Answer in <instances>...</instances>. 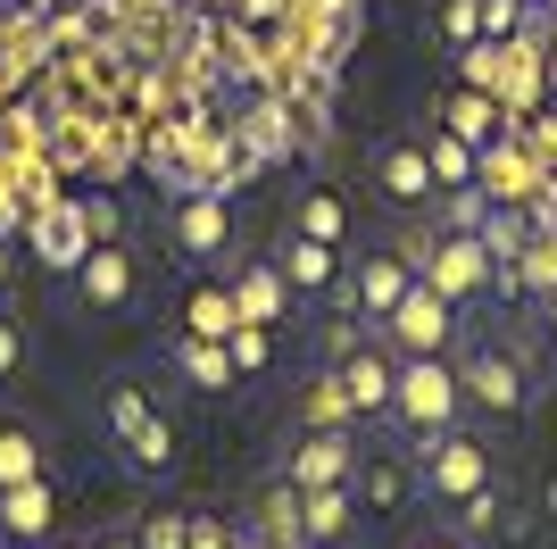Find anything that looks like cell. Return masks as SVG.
Listing matches in <instances>:
<instances>
[{
  "instance_id": "obj_18",
  "label": "cell",
  "mask_w": 557,
  "mask_h": 549,
  "mask_svg": "<svg viewBox=\"0 0 557 549\" xmlns=\"http://www.w3.org/2000/svg\"><path fill=\"white\" fill-rule=\"evenodd\" d=\"M349 483H367L358 508L392 516V508H408V491H417V457H358V475H349Z\"/></svg>"
},
{
  "instance_id": "obj_8",
  "label": "cell",
  "mask_w": 557,
  "mask_h": 549,
  "mask_svg": "<svg viewBox=\"0 0 557 549\" xmlns=\"http://www.w3.org/2000/svg\"><path fill=\"white\" fill-rule=\"evenodd\" d=\"M25 242H34V258H42L50 274H75V267H84V251H92L84 200H42L34 217H25Z\"/></svg>"
},
{
  "instance_id": "obj_41",
  "label": "cell",
  "mask_w": 557,
  "mask_h": 549,
  "mask_svg": "<svg viewBox=\"0 0 557 549\" xmlns=\"http://www.w3.org/2000/svg\"><path fill=\"white\" fill-rule=\"evenodd\" d=\"M308 549H325V541H308Z\"/></svg>"
},
{
  "instance_id": "obj_27",
  "label": "cell",
  "mask_w": 557,
  "mask_h": 549,
  "mask_svg": "<svg viewBox=\"0 0 557 549\" xmlns=\"http://www.w3.org/2000/svg\"><path fill=\"white\" fill-rule=\"evenodd\" d=\"M442 34H449V42H483V0H449V9H442Z\"/></svg>"
},
{
  "instance_id": "obj_33",
  "label": "cell",
  "mask_w": 557,
  "mask_h": 549,
  "mask_svg": "<svg viewBox=\"0 0 557 549\" xmlns=\"http://www.w3.org/2000/svg\"><path fill=\"white\" fill-rule=\"evenodd\" d=\"M9 283H17V251L0 242V300H9Z\"/></svg>"
},
{
  "instance_id": "obj_28",
  "label": "cell",
  "mask_w": 557,
  "mask_h": 549,
  "mask_svg": "<svg viewBox=\"0 0 557 549\" xmlns=\"http://www.w3.org/2000/svg\"><path fill=\"white\" fill-rule=\"evenodd\" d=\"M225 350H233V366H242V375H258V366H267V325H250V317H242Z\"/></svg>"
},
{
  "instance_id": "obj_15",
  "label": "cell",
  "mask_w": 557,
  "mask_h": 549,
  "mask_svg": "<svg viewBox=\"0 0 557 549\" xmlns=\"http://www.w3.org/2000/svg\"><path fill=\"white\" fill-rule=\"evenodd\" d=\"M408 283H417V258H408V251H374V258H358V308H367L374 325H383L399 300H408Z\"/></svg>"
},
{
  "instance_id": "obj_26",
  "label": "cell",
  "mask_w": 557,
  "mask_h": 549,
  "mask_svg": "<svg viewBox=\"0 0 557 549\" xmlns=\"http://www.w3.org/2000/svg\"><path fill=\"white\" fill-rule=\"evenodd\" d=\"M449 516H458V541H483V533L499 525V483H491V491H474V500H458Z\"/></svg>"
},
{
  "instance_id": "obj_2",
  "label": "cell",
  "mask_w": 557,
  "mask_h": 549,
  "mask_svg": "<svg viewBox=\"0 0 557 549\" xmlns=\"http://www.w3.org/2000/svg\"><path fill=\"white\" fill-rule=\"evenodd\" d=\"M417 483H424V500L433 508H458V500H474V491H491V450L466 425H449V434H433V441H417Z\"/></svg>"
},
{
  "instance_id": "obj_38",
  "label": "cell",
  "mask_w": 557,
  "mask_h": 549,
  "mask_svg": "<svg viewBox=\"0 0 557 549\" xmlns=\"http://www.w3.org/2000/svg\"><path fill=\"white\" fill-rule=\"evenodd\" d=\"M533 9H549V17H557V0H533Z\"/></svg>"
},
{
  "instance_id": "obj_40",
  "label": "cell",
  "mask_w": 557,
  "mask_h": 549,
  "mask_svg": "<svg viewBox=\"0 0 557 549\" xmlns=\"http://www.w3.org/2000/svg\"><path fill=\"white\" fill-rule=\"evenodd\" d=\"M116 549H134V541H116Z\"/></svg>"
},
{
  "instance_id": "obj_19",
  "label": "cell",
  "mask_w": 557,
  "mask_h": 549,
  "mask_svg": "<svg viewBox=\"0 0 557 549\" xmlns=\"http://www.w3.org/2000/svg\"><path fill=\"white\" fill-rule=\"evenodd\" d=\"M233 325H242L233 283H191V292H184V333H200V342H233Z\"/></svg>"
},
{
  "instance_id": "obj_6",
  "label": "cell",
  "mask_w": 557,
  "mask_h": 549,
  "mask_svg": "<svg viewBox=\"0 0 557 549\" xmlns=\"http://www.w3.org/2000/svg\"><path fill=\"white\" fill-rule=\"evenodd\" d=\"M458 383H466V408H483V416H516L533 400V375H524V358L508 342H474L458 358Z\"/></svg>"
},
{
  "instance_id": "obj_10",
  "label": "cell",
  "mask_w": 557,
  "mask_h": 549,
  "mask_svg": "<svg viewBox=\"0 0 557 549\" xmlns=\"http://www.w3.org/2000/svg\"><path fill=\"white\" fill-rule=\"evenodd\" d=\"M75 292H84V308H134V292H141V267H134V251L125 242H92L84 251V267H75Z\"/></svg>"
},
{
  "instance_id": "obj_14",
  "label": "cell",
  "mask_w": 557,
  "mask_h": 549,
  "mask_svg": "<svg viewBox=\"0 0 557 549\" xmlns=\"http://www.w3.org/2000/svg\"><path fill=\"white\" fill-rule=\"evenodd\" d=\"M374 183H383V200H399V208H424L433 192H442V175H433V159H424V142H383Z\"/></svg>"
},
{
  "instance_id": "obj_17",
  "label": "cell",
  "mask_w": 557,
  "mask_h": 549,
  "mask_svg": "<svg viewBox=\"0 0 557 549\" xmlns=\"http://www.w3.org/2000/svg\"><path fill=\"white\" fill-rule=\"evenodd\" d=\"M283 274H292V292H300V300L333 292V274H342V242H317V233H292V242H283Z\"/></svg>"
},
{
  "instance_id": "obj_4",
  "label": "cell",
  "mask_w": 557,
  "mask_h": 549,
  "mask_svg": "<svg viewBox=\"0 0 557 549\" xmlns=\"http://www.w3.org/2000/svg\"><path fill=\"white\" fill-rule=\"evenodd\" d=\"M458 325H466V308H458V300H442V292L417 274V283H408V300L383 317V342H392L399 358H449V350H458Z\"/></svg>"
},
{
  "instance_id": "obj_13",
  "label": "cell",
  "mask_w": 557,
  "mask_h": 549,
  "mask_svg": "<svg viewBox=\"0 0 557 549\" xmlns=\"http://www.w3.org/2000/svg\"><path fill=\"white\" fill-rule=\"evenodd\" d=\"M50 533H59V500H50V483L42 475L9 483V491H0V541L34 549V541H50Z\"/></svg>"
},
{
  "instance_id": "obj_3",
  "label": "cell",
  "mask_w": 557,
  "mask_h": 549,
  "mask_svg": "<svg viewBox=\"0 0 557 549\" xmlns=\"http://www.w3.org/2000/svg\"><path fill=\"white\" fill-rule=\"evenodd\" d=\"M408 258H417V274H424L442 300H458V308H474V300L491 292V274H499V267H491V242H483L474 225L433 233V242H424V251H408Z\"/></svg>"
},
{
  "instance_id": "obj_11",
  "label": "cell",
  "mask_w": 557,
  "mask_h": 549,
  "mask_svg": "<svg viewBox=\"0 0 557 549\" xmlns=\"http://www.w3.org/2000/svg\"><path fill=\"white\" fill-rule=\"evenodd\" d=\"M333 383H342L349 416H392V383H399V350L383 358V350H349L342 366H333Z\"/></svg>"
},
{
  "instance_id": "obj_35",
  "label": "cell",
  "mask_w": 557,
  "mask_h": 549,
  "mask_svg": "<svg viewBox=\"0 0 557 549\" xmlns=\"http://www.w3.org/2000/svg\"><path fill=\"white\" fill-rule=\"evenodd\" d=\"M417 549H466V541H458V533H433V541H417Z\"/></svg>"
},
{
  "instance_id": "obj_25",
  "label": "cell",
  "mask_w": 557,
  "mask_h": 549,
  "mask_svg": "<svg viewBox=\"0 0 557 549\" xmlns=\"http://www.w3.org/2000/svg\"><path fill=\"white\" fill-rule=\"evenodd\" d=\"M134 549H191V508H159V516L134 533Z\"/></svg>"
},
{
  "instance_id": "obj_39",
  "label": "cell",
  "mask_w": 557,
  "mask_h": 549,
  "mask_svg": "<svg viewBox=\"0 0 557 549\" xmlns=\"http://www.w3.org/2000/svg\"><path fill=\"white\" fill-rule=\"evenodd\" d=\"M0 91H9V68H0Z\"/></svg>"
},
{
  "instance_id": "obj_37",
  "label": "cell",
  "mask_w": 557,
  "mask_h": 549,
  "mask_svg": "<svg viewBox=\"0 0 557 549\" xmlns=\"http://www.w3.org/2000/svg\"><path fill=\"white\" fill-rule=\"evenodd\" d=\"M242 549H275V541H267V533H258V541H242Z\"/></svg>"
},
{
  "instance_id": "obj_5",
  "label": "cell",
  "mask_w": 557,
  "mask_h": 549,
  "mask_svg": "<svg viewBox=\"0 0 557 549\" xmlns=\"http://www.w3.org/2000/svg\"><path fill=\"white\" fill-rule=\"evenodd\" d=\"M109 441L134 475H166V466H175V425H166V416L150 408V391H134V383L109 391Z\"/></svg>"
},
{
  "instance_id": "obj_1",
  "label": "cell",
  "mask_w": 557,
  "mask_h": 549,
  "mask_svg": "<svg viewBox=\"0 0 557 549\" xmlns=\"http://www.w3.org/2000/svg\"><path fill=\"white\" fill-rule=\"evenodd\" d=\"M466 416V383H458V358H399V383H392V425L408 441H433Z\"/></svg>"
},
{
  "instance_id": "obj_12",
  "label": "cell",
  "mask_w": 557,
  "mask_h": 549,
  "mask_svg": "<svg viewBox=\"0 0 557 549\" xmlns=\"http://www.w3.org/2000/svg\"><path fill=\"white\" fill-rule=\"evenodd\" d=\"M233 300H242V317H250V325H283L300 292H292L283 258H242V267H233Z\"/></svg>"
},
{
  "instance_id": "obj_9",
  "label": "cell",
  "mask_w": 557,
  "mask_h": 549,
  "mask_svg": "<svg viewBox=\"0 0 557 549\" xmlns=\"http://www.w3.org/2000/svg\"><path fill=\"white\" fill-rule=\"evenodd\" d=\"M358 434H349V425H317V434L300 441V450H292V466H283V483H292V491H325V483H349L358 475Z\"/></svg>"
},
{
  "instance_id": "obj_23",
  "label": "cell",
  "mask_w": 557,
  "mask_h": 549,
  "mask_svg": "<svg viewBox=\"0 0 557 549\" xmlns=\"http://www.w3.org/2000/svg\"><path fill=\"white\" fill-rule=\"evenodd\" d=\"M34 475H42V434L34 425H0V491L34 483Z\"/></svg>"
},
{
  "instance_id": "obj_34",
  "label": "cell",
  "mask_w": 557,
  "mask_h": 549,
  "mask_svg": "<svg viewBox=\"0 0 557 549\" xmlns=\"http://www.w3.org/2000/svg\"><path fill=\"white\" fill-rule=\"evenodd\" d=\"M541 325H549V350H557V292L541 300Z\"/></svg>"
},
{
  "instance_id": "obj_7",
  "label": "cell",
  "mask_w": 557,
  "mask_h": 549,
  "mask_svg": "<svg viewBox=\"0 0 557 549\" xmlns=\"http://www.w3.org/2000/svg\"><path fill=\"white\" fill-rule=\"evenodd\" d=\"M166 233H175V251L184 258H225L233 251V200L225 192H209V183H184L175 192V217H166Z\"/></svg>"
},
{
  "instance_id": "obj_20",
  "label": "cell",
  "mask_w": 557,
  "mask_h": 549,
  "mask_svg": "<svg viewBox=\"0 0 557 549\" xmlns=\"http://www.w3.org/2000/svg\"><path fill=\"white\" fill-rule=\"evenodd\" d=\"M175 366H184L191 391H233V383H242L233 350H225V342H200V333H184V342H175Z\"/></svg>"
},
{
  "instance_id": "obj_21",
  "label": "cell",
  "mask_w": 557,
  "mask_h": 549,
  "mask_svg": "<svg viewBox=\"0 0 557 549\" xmlns=\"http://www.w3.org/2000/svg\"><path fill=\"white\" fill-rule=\"evenodd\" d=\"M449 134H458V142H474V150H491V142H499V100H491L483 84L449 91Z\"/></svg>"
},
{
  "instance_id": "obj_32",
  "label": "cell",
  "mask_w": 557,
  "mask_h": 549,
  "mask_svg": "<svg viewBox=\"0 0 557 549\" xmlns=\"http://www.w3.org/2000/svg\"><path fill=\"white\" fill-rule=\"evenodd\" d=\"M191 549H233L225 525H216V516H200V508H191Z\"/></svg>"
},
{
  "instance_id": "obj_16",
  "label": "cell",
  "mask_w": 557,
  "mask_h": 549,
  "mask_svg": "<svg viewBox=\"0 0 557 549\" xmlns=\"http://www.w3.org/2000/svg\"><path fill=\"white\" fill-rule=\"evenodd\" d=\"M358 525V483H325V491H300V541L342 549Z\"/></svg>"
},
{
  "instance_id": "obj_29",
  "label": "cell",
  "mask_w": 557,
  "mask_h": 549,
  "mask_svg": "<svg viewBox=\"0 0 557 549\" xmlns=\"http://www.w3.org/2000/svg\"><path fill=\"white\" fill-rule=\"evenodd\" d=\"M84 225H92V242H116V233H125V217H116L109 192H84Z\"/></svg>"
},
{
  "instance_id": "obj_36",
  "label": "cell",
  "mask_w": 557,
  "mask_h": 549,
  "mask_svg": "<svg viewBox=\"0 0 557 549\" xmlns=\"http://www.w3.org/2000/svg\"><path fill=\"white\" fill-rule=\"evenodd\" d=\"M549 525H557V475H549Z\"/></svg>"
},
{
  "instance_id": "obj_30",
  "label": "cell",
  "mask_w": 557,
  "mask_h": 549,
  "mask_svg": "<svg viewBox=\"0 0 557 549\" xmlns=\"http://www.w3.org/2000/svg\"><path fill=\"white\" fill-rule=\"evenodd\" d=\"M17 375H25V333L0 317V383H17Z\"/></svg>"
},
{
  "instance_id": "obj_31",
  "label": "cell",
  "mask_w": 557,
  "mask_h": 549,
  "mask_svg": "<svg viewBox=\"0 0 557 549\" xmlns=\"http://www.w3.org/2000/svg\"><path fill=\"white\" fill-rule=\"evenodd\" d=\"M25 225V200H17V183H9V159H0V242Z\"/></svg>"
},
{
  "instance_id": "obj_24",
  "label": "cell",
  "mask_w": 557,
  "mask_h": 549,
  "mask_svg": "<svg viewBox=\"0 0 557 549\" xmlns=\"http://www.w3.org/2000/svg\"><path fill=\"white\" fill-rule=\"evenodd\" d=\"M292 233L342 242V233H349V208H342V192H308V200H300V217H292Z\"/></svg>"
},
{
  "instance_id": "obj_22",
  "label": "cell",
  "mask_w": 557,
  "mask_h": 549,
  "mask_svg": "<svg viewBox=\"0 0 557 549\" xmlns=\"http://www.w3.org/2000/svg\"><path fill=\"white\" fill-rule=\"evenodd\" d=\"M424 159H433V175H442V192H466V183H483V150H474V142H458L442 125V134L424 142Z\"/></svg>"
}]
</instances>
